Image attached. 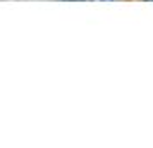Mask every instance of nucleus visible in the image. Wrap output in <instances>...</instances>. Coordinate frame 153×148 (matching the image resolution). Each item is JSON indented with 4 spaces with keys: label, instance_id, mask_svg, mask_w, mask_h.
<instances>
[{
    "label": "nucleus",
    "instance_id": "obj_1",
    "mask_svg": "<svg viewBox=\"0 0 153 148\" xmlns=\"http://www.w3.org/2000/svg\"><path fill=\"white\" fill-rule=\"evenodd\" d=\"M145 2H153V0H145Z\"/></svg>",
    "mask_w": 153,
    "mask_h": 148
}]
</instances>
